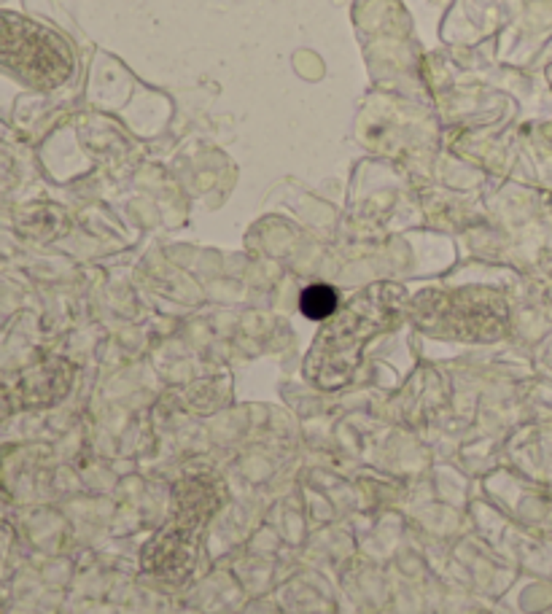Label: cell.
<instances>
[{
	"mask_svg": "<svg viewBox=\"0 0 552 614\" xmlns=\"http://www.w3.org/2000/svg\"><path fill=\"white\" fill-rule=\"evenodd\" d=\"M0 65L36 86H57L71 76V54L60 38L9 11H0Z\"/></svg>",
	"mask_w": 552,
	"mask_h": 614,
	"instance_id": "cell-1",
	"label": "cell"
},
{
	"mask_svg": "<svg viewBox=\"0 0 552 614\" xmlns=\"http://www.w3.org/2000/svg\"><path fill=\"white\" fill-rule=\"evenodd\" d=\"M337 305V296L326 286H313L302 294V310L310 318H326Z\"/></svg>",
	"mask_w": 552,
	"mask_h": 614,
	"instance_id": "cell-2",
	"label": "cell"
}]
</instances>
